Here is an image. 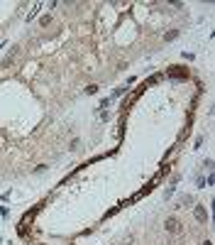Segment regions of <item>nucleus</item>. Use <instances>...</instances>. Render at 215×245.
Returning <instances> with one entry per match:
<instances>
[{
	"instance_id": "obj_1",
	"label": "nucleus",
	"mask_w": 215,
	"mask_h": 245,
	"mask_svg": "<svg viewBox=\"0 0 215 245\" xmlns=\"http://www.w3.org/2000/svg\"><path fill=\"white\" fill-rule=\"evenodd\" d=\"M17 54H20V49H15L10 57H5V61H2V69H7V66H12L15 64V59H17Z\"/></svg>"
},
{
	"instance_id": "obj_4",
	"label": "nucleus",
	"mask_w": 215,
	"mask_h": 245,
	"mask_svg": "<svg viewBox=\"0 0 215 245\" xmlns=\"http://www.w3.org/2000/svg\"><path fill=\"white\" fill-rule=\"evenodd\" d=\"M39 25H42V27H47V25H51V17H42V20H39Z\"/></svg>"
},
{
	"instance_id": "obj_3",
	"label": "nucleus",
	"mask_w": 215,
	"mask_h": 245,
	"mask_svg": "<svg viewBox=\"0 0 215 245\" xmlns=\"http://www.w3.org/2000/svg\"><path fill=\"white\" fill-rule=\"evenodd\" d=\"M196 218H198V221H205V211H203V209H196Z\"/></svg>"
},
{
	"instance_id": "obj_2",
	"label": "nucleus",
	"mask_w": 215,
	"mask_h": 245,
	"mask_svg": "<svg viewBox=\"0 0 215 245\" xmlns=\"http://www.w3.org/2000/svg\"><path fill=\"white\" fill-rule=\"evenodd\" d=\"M166 230L176 233V230H179V221H176V218H169V221H166Z\"/></svg>"
}]
</instances>
